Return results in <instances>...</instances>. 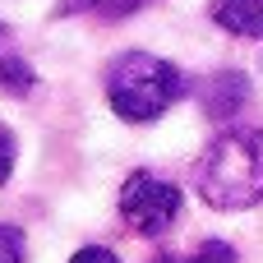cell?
<instances>
[{"mask_svg":"<svg viewBox=\"0 0 263 263\" xmlns=\"http://www.w3.org/2000/svg\"><path fill=\"white\" fill-rule=\"evenodd\" d=\"M23 254H28V240H23V231L0 222V263H23Z\"/></svg>","mask_w":263,"mask_h":263,"instance_id":"5b68a950","label":"cell"},{"mask_svg":"<svg viewBox=\"0 0 263 263\" xmlns=\"http://www.w3.org/2000/svg\"><path fill=\"white\" fill-rule=\"evenodd\" d=\"M194 190L208 208H222V213L259 208L263 203V129L217 134L194 166Z\"/></svg>","mask_w":263,"mask_h":263,"instance_id":"6da1fadb","label":"cell"},{"mask_svg":"<svg viewBox=\"0 0 263 263\" xmlns=\"http://www.w3.org/2000/svg\"><path fill=\"white\" fill-rule=\"evenodd\" d=\"M92 9H102V14H129V9H139L143 0H88Z\"/></svg>","mask_w":263,"mask_h":263,"instance_id":"30bf717a","label":"cell"},{"mask_svg":"<svg viewBox=\"0 0 263 263\" xmlns=\"http://www.w3.org/2000/svg\"><path fill=\"white\" fill-rule=\"evenodd\" d=\"M213 23L227 28L231 37L263 42V0H213Z\"/></svg>","mask_w":263,"mask_h":263,"instance_id":"277c9868","label":"cell"},{"mask_svg":"<svg viewBox=\"0 0 263 263\" xmlns=\"http://www.w3.org/2000/svg\"><path fill=\"white\" fill-rule=\"evenodd\" d=\"M0 83H5L9 92H28V88H32V69H28L23 60H0Z\"/></svg>","mask_w":263,"mask_h":263,"instance_id":"8992f818","label":"cell"},{"mask_svg":"<svg viewBox=\"0 0 263 263\" xmlns=\"http://www.w3.org/2000/svg\"><path fill=\"white\" fill-rule=\"evenodd\" d=\"M190 263H236V250L222 245V240H208V245H199V254Z\"/></svg>","mask_w":263,"mask_h":263,"instance_id":"ba28073f","label":"cell"},{"mask_svg":"<svg viewBox=\"0 0 263 263\" xmlns=\"http://www.w3.org/2000/svg\"><path fill=\"white\" fill-rule=\"evenodd\" d=\"M69 263H120V259H116V250H106V245H83Z\"/></svg>","mask_w":263,"mask_h":263,"instance_id":"9c48e42d","label":"cell"},{"mask_svg":"<svg viewBox=\"0 0 263 263\" xmlns=\"http://www.w3.org/2000/svg\"><path fill=\"white\" fill-rule=\"evenodd\" d=\"M120 217L134 236H166L180 217V190L153 171H134L120 185Z\"/></svg>","mask_w":263,"mask_h":263,"instance_id":"3957f363","label":"cell"},{"mask_svg":"<svg viewBox=\"0 0 263 263\" xmlns=\"http://www.w3.org/2000/svg\"><path fill=\"white\" fill-rule=\"evenodd\" d=\"M14 162H18V143H14V129L0 120V185L14 176Z\"/></svg>","mask_w":263,"mask_h":263,"instance_id":"52a82bcc","label":"cell"},{"mask_svg":"<svg viewBox=\"0 0 263 263\" xmlns=\"http://www.w3.org/2000/svg\"><path fill=\"white\" fill-rule=\"evenodd\" d=\"M185 97V74L180 65L153 55V51H125L106 65V102L120 120L148 125L166 106Z\"/></svg>","mask_w":263,"mask_h":263,"instance_id":"7a4b0ae2","label":"cell"},{"mask_svg":"<svg viewBox=\"0 0 263 263\" xmlns=\"http://www.w3.org/2000/svg\"><path fill=\"white\" fill-rule=\"evenodd\" d=\"M0 37H5V28H0Z\"/></svg>","mask_w":263,"mask_h":263,"instance_id":"8fae6325","label":"cell"}]
</instances>
